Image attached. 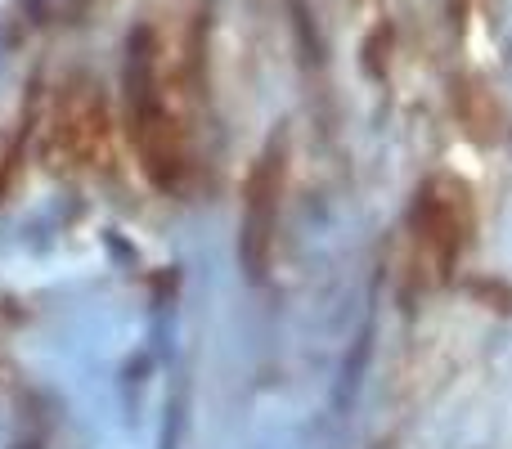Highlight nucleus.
Returning <instances> with one entry per match:
<instances>
[{"mask_svg":"<svg viewBox=\"0 0 512 449\" xmlns=\"http://www.w3.org/2000/svg\"><path fill=\"white\" fill-rule=\"evenodd\" d=\"M414 229H418V247H423L432 279H450L459 252L468 247L472 234V194L463 180L454 176H432L418 189L414 203Z\"/></svg>","mask_w":512,"mask_h":449,"instance_id":"obj_1","label":"nucleus"},{"mask_svg":"<svg viewBox=\"0 0 512 449\" xmlns=\"http://www.w3.org/2000/svg\"><path fill=\"white\" fill-rule=\"evenodd\" d=\"M279 198H283V140L274 135L252 162L243 185V221H239V261L252 283L265 279L274 256V229H279Z\"/></svg>","mask_w":512,"mask_h":449,"instance_id":"obj_2","label":"nucleus"},{"mask_svg":"<svg viewBox=\"0 0 512 449\" xmlns=\"http://www.w3.org/2000/svg\"><path fill=\"white\" fill-rule=\"evenodd\" d=\"M122 95H126V126H131V135L162 113V99H158V45H153L149 27H135L131 41H126Z\"/></svg>","mask_w":512,"mask_h":449,"instance_id":"obj_3","label":"nucleus"},{"mask_svg":"<svg viewBox=\"0 0 512 449\" xmlns=\"http://www.w3.org/2000/svg\"><path fill=\"white\" fill-rule=\"evenodd\" d=\"M131 140L144 158V171H149V180L158 189H176L180 180H185V171H189L185 140H180V126L167 117V108H162L149 126H140Z\"/></svg>","mask_w":512,"mask_h":449,"instance_id":"obj_4","label":"nucleus"},{"mask_svg":"<svg viewBox=\"0 0 512 449\" xmlns=\"http://www.w3.org/2000/svg\"><path fill=\"white\" fill-rule=\"evenodd\" d=\"M387 50H391V32L378 27V32L364 41V68H369V77H382V72H387Z\"/></svg>","mask_w":512,"mask_h":449,"instance_id":"obj_5","label":"nucleus"},{"mask_svg":"<svg viewBox=\"0 0 512 449\" xmlns=\"http://www.w3.org/2000/svg\"><path fill=\"white\" fill-rule=\"evenodd\" d=\"M472 297L490 301V310H495V301H504V310L512 315V288H504V283H472Z\"/></svg>","mask_w":512,"mask_h":449,"instance_id":"obj_6","label":"nucleus"}]
</instances>
